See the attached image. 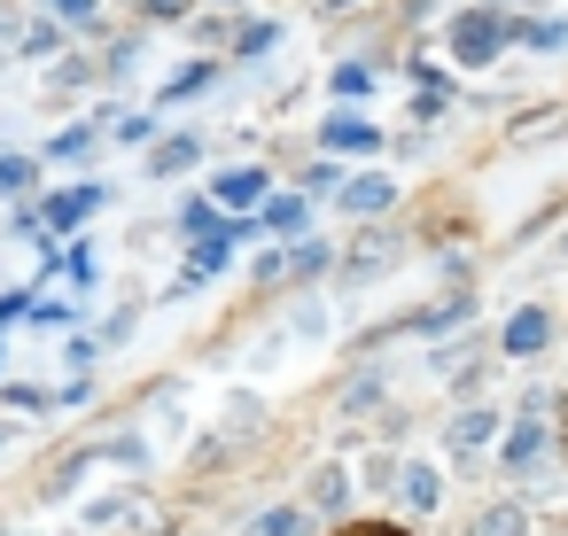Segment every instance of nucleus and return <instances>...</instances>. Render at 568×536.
I'll return each mask as SVG.
<instances>
[{
  "label": "nucleus",
  "instance_id": "obj_1",
  "mask_svg": "<svg viewBox=\"0 0 568 536\" xmlns=\"http://www.w3.org/2000/svg\"><path fill=\"white\" fill-rule=\"evenodd\" d=\"M499 39H507V16H491V9H475V16L452 24V55H459V62H491Z\"/></svg>",
  "mask_w": 568,
  "mask_h": 536
},
{
  "label": "nucleus",
  "instance_id": "obj_9",
  "mask_svg": "<svg viewBox=\"0 0 568 536\" xmlns=\"http://www.w3.org/2000/svg\"><path fill=\"white\" fill-rule=\"evenodd\" d=\"M405 498H413V505L429 513V505L444 498V482H436V467H413V475H405Z\"/></svg>",
  "mask_w": 568,
  "mask_h": 536
},
{
  "label": "nucleus",
  "instance_id": "obj_12",
  "mask_svg": "<svg viewBox=\"0 0 568 536\" xmlns=\"http://www.w3.org/2000/svg\"><path fill=\"white\" fill-rule=\"evenodd\" d=\"M522 39H530V47H537V55H560V47H568V32H560V24H530V32H522Z\"/></svg>",
  "mask_w": 568,
  "mask_h": 536
},
{
  "label": "nucleus",
  "instance_id": "obj_5",
  "mask_svg": "<svg viewBox=\"0 0 568 536\" xmlns=\"http://www.w3.org/2000/svg\"><path fill=\"white\" fill-rule=\"evenodd\" d=\"M389 195H397V179L374 171V179H351V187H343V210H382Z\"/></svg>",
  "mask_w": 568,
  "mask_h": 536
},
{
  "label": "nucleus",
  "instance_id": "obj_14",
  "mask_svg": "<svg viewBox=\"0 0 568 536\" xmlns=\"http://www.w3.org/2000/svg\"><path fill=\"white\" fill-rule=\"evenodd\" d=\"M482 435H491V412H467V420L452 427V443H482Z\"/></svg>",
  "mask_w": 568,
  "mask_h": 536
},
{
  "label": "nucleus",
  "instance_id": "obj_2",
  "mask_svg": "<svg viewBox=\"0 0 568 536\" xmlns=\"http://www.w3.org/2000/svg\"><path fill=\"white\" fill-rule=\"evenodd\" d=\"M87 210H102V187H70V195H55V203H47V226H55V233H70Z\"/></svg>",
  "mask_w": 568,
  "mask_h": 536
},
{
  "label": "nucleus",
  "instance_id": "obj_3",
  "mask_svg": "<svg viewBox=\"0 0 568 536\" xmlns=\"http://www.w3.org/2000/svg\"><path fill=\"white\" fill-rule=\"evenodd\" d=\"M218 203H234V210L265 203V171H226V179H218Z\"/></svg>",
  "mask_w": 568,
  "mask_h": 536
},
{
  "label": "nucleus",
  "instance_id": "obj_13",
  "mask_svg": "<svg viewBox=\"0 0 568 536\" xmlns=\"http://www.w3.org/2000/svg\"><path fill=\"white\" fill-rule=\"evenodd\" d=\"M250 536H304V513H265Z\"/></svg>",
  "mask_w": 568,
  "mask_h": 536
},
{
  "label": "nucleus",
  "instance_id": "obj_11",
  "mask_svg": "<svg viewBox=\"0 0 568 536\" xmlns=\"http://www.w3.org/2000/svg\"><path fill=\"white\" fill-rule=\"evenodd\" d=\"M195 163V140H164V148H156V171H188Z\"/></svg>",
  "mask_w": 568,
  "mask_h": 536
},
{
  "label": "nucleus",
  "instance_id": "obj_7",
  "mask_svg": "<svg viewBox=\"0 0 568 536\" xmlns=\"http://www.w3.org/2000/svg\"><path fill=\"white\" fill-rule=\"evenodd\" d=\"M475 536H530V521H522V505H491L475 521Z\"/></svg>",
  "mask_w": 568,
  "mask_h": 536
},
{
  "label": "nucleus",
  "instance_id": "obj_10",
  "mask_svg": "<svg viewBox=\"0 0 568 536\" xmlns=\"http://www.w3.org/2000/svg\"><path fill=\"white\" fill-rule=\"evenodd\" d=\"M32 171H39L32 156H0V195H24V187H32Z\"/></svg>",
  "mask_w": 568,
  "mask_h": 536
},
{
  "label": "nucleus",
  "instance_id": "obj_6",
  "mask_svg": "<svg viewBox=\"0 0 568 536\" xmlns=\"http://www.w3.org/2000/svg\"><path fill=\"white\" fill-rule=\"evenodd\" d=\"M328 148L359 156V148H374V125H359V117H328Z\"/></svg>",
  "mask_w": 568,
  "mask_h": 536
},
{
  "label": "nucleus",
  "instance_id": "obj_15",
  "mask_svg": "<svg viewBox=\"0 0 568 536\" xmlns=\"http://www.w3.org/2000/svg\"><path fill=\"white\" fill-rule=\"evenodd\" d=\"M55 9H63V16H87V9H94V0H55Z\"/></svg>",
  "mask_w": 568,
  "mask_h": 536
},
{
  "label": "nucleus",
  "instance_id": "obj_4",
  "mask_svg": "<svg viewBox=\"0 0 568 536\" xmlns=\"http://www.w3.org/2000/svg\"><path fill=\"white\" fill-rule=\"evenodd\" d=\"M545 334H553L545 311H514V319H507V350H514V357H522V350H545Z\"/></svg>",
  "mask_w": 568,
  "mask_h": 536
},
{
  "label": "nucleus",
  "instance_id": "obj_8",
  "mask_svg": "<svg viewBox=\"0 0 568 536\" xmlns=\"http://www.w3.org/2000/svg\"><path fill=\"white\" fill-rule=\"evenodd\" d=\"M265 233H304V203H296V195L265 203Z\"/></svg>",
  "mask_w": 568,
  "mask_h": 536
}]
</instances>
